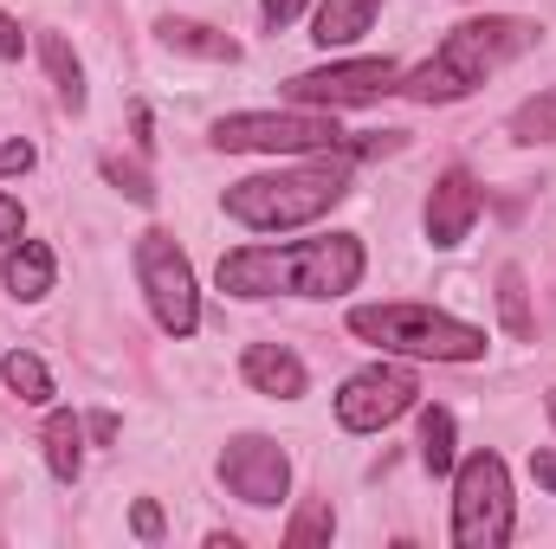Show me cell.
I'll return each mask as SVG.
<instances>
[{
  "instance_id": "obj_26",
  "label": "cell",
  "mask_w": 556,
  "mask_h": 549,
  "mask_svg": "<svg viewBox=\"0 0 556 549\" xmlns=\"http://www.w3.org/2000/svg\"><path fill=\"white\" fill-rule=\"evenodd\" d=\"M39 155H33V142H0V175H26Z\"/></svg>"
},
{
  "instance_id": "obj_10",
  "label": "cell",
  "mask_w": 556,
  "mask_h": 549,
  "mask_svg": "<svg viewBox=\"0 0 556 549\" xmlns=\"http://www.w3.org/2000/svg\"><path fill=\"white\" fill-rule=\"evenodd\" d=\"M220 485L240 505L273 511V505H285V491H291V459H285V446L266 439V433H233L220 446Z\"/></svg>"
},
{
  "instance_id": "obj_19",
  "label": "cell",
  "mask_w": 556,
  "mask_h": 549,
  "mask_svg": "<svg viewBox=\"0 0 556 549\" xmlns=\"http://www.w3.org/2000/svg\"><path fill=\"white\" fill-rule=\"evenodd\" d=\"M420 465L433 478H446L459 465V446H453V413L446 408H420Z\"/></svg>"
},
{
  "instance_id": "obj_3",
  "label": "cell",
  "mask_w": 556,
  "mask_h": 549,
  "mask_svg": "<svg viewBox=\"0 0 556 549\" xmlns=\"http://www.w3.org/2000/svg\"><path fill=\"white\" fill-rule=\"evenodd\" d=\"M350 162L356 155H317V162H298V168H273V175H247L220 194L227 220L253 227V233H291V227H311L324 220L330 207L350 201Z\"/></svg>"
},
{
  "instance_id": "obj_8",
  "label": "cell",
  "mask_w": 556,
  "mask_h": 549,
  "mask_svg": "<svg viewBox=\"0 0 556 549\" xmlns=\"http://www.w3.org/2000/svg\"><path fill=\"white\" fill-rule=\"evenodd\" d=\"M402 85V65L395 59H343V65H317V72H298L285 85V98L298 111H356V104H376Z\"/></svg>"
},
{
  "instance_id": "obj_25",
  "label": "cell",
  "mask_w": 556,
  "mask_h": 549,
  "mask_svg": "<svg viewBox=\"0 0 556 549\" xmlns=\"http://www.w3.org/2000/svg\"><path fill=\"white\" fill-rule=\"evenodd\" d=\"M130 531H137L142 544H155V537H162V511H155L149 498H137V511H130Z\"/></svg>"
},
{
  "instance_id": "obj_17",
  "label": "cell",
  "mask_w": 556,
  "mask_h": 549,
  "mask_svg": "<svg viewBox=\"0 0 556 549\" xmlns=\"http://www.w3.org/2000/svg\"><path fill=\"white\" fill-rule=\"evenodd\" d=\"M155 33H162V46H168V52H194V59H240V46H233L227 33H214V26H201V20H162Z\"/></svg>"
},
{
  "instance_id": "obj_30",
  "label": "cell",
  "mask_w": 556,
  "mask_h": 549,
  "mask_svg": "<svg viewBox=\"0 0 556 549\" xmlns=\"http://www.w3.org/2000/svg\"><path fill=\"white\" fill-rule=\"evenodd\" d=\"M85 433H91L98 446H111V439H117V413H91V420H85Z\"/></svg>"
},
{
  "instance_id": "obj_13",
  "label": "cell",
  "mask_w": 556,
  "mask_h": 549,
  "mask_svg": "<svg viewBox=\"0 0 556 549\" xmlns=\"http://www.w3.org/2000/svg\"><path fill=\"white\" fill-rule=\"evenodd\" d=\"M376 13H382V0H317L311 39H317L324 52H343V46H356V39L376 26Z\"/></svg>"
},
{
  "instance_id": "obj_5",
  "label": "cell",
  "mask_w": 556,
  "mask_h": 549,
  "mask_svg": "<svg viewBox=\"0 0 556 549\" xmlns=\"http://www.w3.org/2000/svg\"><path fill=\"white\" fill-rule=\"evenodd\" d=\"M214 149L227 155H350L337 111H240L214 124Z\"/></svg>"
},
{
  "instance_id": "obj_4",
  "label": "cell",
  "mask_w": 556,
  "mask_h": 549,
  "mask_svg": "<svg viewBox=\"0 0 556 549\" xmlns=\"http://www.w3.org/2000/svg\"><path fill=\"white\" fill-rule=\"evenodd\" d=\"M350 330L408 362H479L485 356V330L466 317H446L433 304H356Z\"/></svg>"
},
{
  "instance_id": "obj_6",
  "label": "cell",
  "mask_w": 556,
  "mask_h": 549,
  "mask_svg": "<svg viewBox=\"0 0 556 549\" xmlns=\"http://www.w3.org/2000/svg\"><path fill=\"white\" fill-rule=\"evenodd\" d=\"M511 472L498 452H472L453 465V544L459 549H505L511 544Z\"/></svg>"
},
{
  "instance_id": "obj_23",
  "label": "cell",
  "mask_w": 556,
  "mask_h": 549,
  "mask_svg": "<svg viewBox=\"0 0 556 549\" xmlns=\"http://www.w3.org/2000/svg\"><path fill=\"white\" fill-rule=\"evenodd\" d=\"M104 181H117V188H124L137 207H149V201H155V188H149V175H142L137 162H117V155H104Z\"/></svg>"
},
{
  "instance_id": "obj_14",
  "label": "cell",
  "mask_w": 556,
  "mask_h": 549,
  "mask_svg": "<svg viewBox=\"0 0 556 549\" xmlns=\"http://www.w3.org/2000/svg\"><path fill=\"white\" fill-rule=\"evenodd\" d=\"M7 291L20 297V304H39L46 291H52V278H59V259H52V246L46 240H13V253H7Z\"/></svg>"
},
{
  "instance_id": "obj_27",
  "label": "cell",
  "mask_w": 556,
  "mask_h": 549,
  "mask_svg": "<svg viewBox=\"0 0 556 549\" xmlns=\"http://www.w3.org/2000/svg\"><path fill=\"white\" fill-rule=\"evenodd\" d=\"M260 13H266V26H273V33H285V26L304 13V0H260Z\"/></svg>"
},
{
  "instance_id": "obj_2",
  "label": "cell",
  "mask_w": 556,
  "mask_h": 549,
  "mask_svg": "<svg viewBox=\"0 0 556 549\" xmlns=\"http://www.w3.org/2000/svg\"><path fill=\"white\" fill-rule=\"evenodd\" d=\"M538 20H518V13H479V20H459L440 46H433V59H420L415 72H402V98L408 104H459V98H472L492 72H505L518 52H531L538 46Z\"/></svg>"
},
{
  "instance_id": "obj_16",
  "label": "cell",
  "mask_w": 556,
  "mask_h": 549,
  "mask_svg": "<svg viewBox=\"0 0 556 549\" xmlns=\"http://www.w3.org/2000/svg\"><path fill=\"white\" fill-rule=\"evenodd\" d=\"M39 59H46V72H52L59 104L78 117V111H85V65H78V52L65 46V33H39Z\"/></svg>"
},
{
  "instance_id": "obj_18",
  "label": "cell",
  "mask_w": 556,
  "mask_h": 549,
  "mask_svg": "<svg viewBox=\"0 0 556 549\" xmlns=\"http://www.w3.org/2000/svg\"><path fill=\"white\" fill-rule=\"evenodd\" d=\"M0 382H7L26 408H52V395H59V388H52V375H46V362H39L33 349H13V356L0 362Z\"/></svg>"
},
{
  "instance_id": "obj_31",
  "label": "cell",
  "mask_w": 556,
  "mask_h": 549,
  "mask_svg": "<svg viewBox=\"0 0 556 549\" xmlns=\"http://www.w3.org/2000/svg\"><path fill=\"white\" fill-rule=\"evenodd\" d=\"M544 408H551V420H556V388H551V395H544Z\"/></svg>"
},
{
  "instance_id": "obj_24",
  "label": "cell",
  "mask_w": 556,
  "mask_h": 549,
  "mask_svg": "<svg viewBox=\"0 0 556 549\" xmlns=\"http://www.w3.org/2000/svg\"><path fill=\"white\" fill-rule=\"evenodd\" d=\"M20 233H26V207H20V201L0 188V246H13Z\"/></svg>"
},
{
  "instance_id": "obj_28",
  "label": "cell",
  "mask_w": 556,
  "mask_h": 549,
  "mask_svg": "<svg viewBox=\"0 0 556 549\" xmlns=\"http://www.w3.org/2000/svg\"><path fill=\"white\" fill-rule=\"evenodd\" d=\"M531 478H538L544 491H556V446H538V452H531Z\"/></svg>"
},
{
  "instance_id": "obj_22",
  "label": "cell",
  "mask_w": 556,
  "mask_h": 549,
  "mask_svg": "<svg viewBox=\"0 0 556 549\" xmlns=\"http://www.w3.org/2000/svg\"><path fill=\"white\" fill-rule=\"evenodd\" d=\"M498 310H505V330L511 336H538V317H531V297H525V272L518 266L498 272Z\"/></svg>"
},
{
  "instance_id": "obj_29",
  "label": "cell",
  "mask_w": 556,
  "mask_h": 549,
  "mask_svg": "<svg viewBox=\"0 0 556 549\" xmlns=\"http://www.w3.org/2000/svg\"><path fill=\"white\" fill-rule=\"evenodd\" d=\"M20 52H26V33H20V20L0 13V59H20Z\"/></svg>"
},
{
  "instance_id": "obj_7",
  "label": "cell",
  "mask_w": 556,
  "mask_h": 549,
  "mask_svg": "<svg viewBox=\"0 0 556 549\" xmlns=\"http://www.w3.org/2000/svg\"><path fill=\"white\" fill-rule=\"evenodd\" d=\"M137 284H142V297H149V317H155L162 336L188 343V336L201 330V284H194V266L181 259V246H175L162 227L137 233Z\"/></svg>"
},
{
  "instance_id": "obj_1",
  "label": "cell",
  "mask_w": 556,
  "mask_h": 549,
  "mask_svg": "<svg viewBox=\"0 0 556 549\" xmlns=\"http://www.w3.org/2000/svg\"><path fill=\"white\" fill-rule=\"evenodd\" d=\"M363 240L324 233V240H285V246H240L220 259V291L233 297H343L363 284Z\"/></svg>"
},
{
  "instance_id": "obj_12",
  "label": "cell",
  "mask_w": 556,
  "mask_h": 549,
  "mask_svg": "<svg viewBox=\"0 0 556 549\" xmlns=\"http://www.w3.org/2000/svg\"><path fill=\"white\" fill-rule=\"evenodd\" d=\"M240 375H247L253 395H273V401H298V395L311 388V369H304L285 343H253V349L240 356Z\"/></svg>"
},
{
  "instance_id": "obj_9",
  "label": "cell",
  "mask_w": 556,
  "mask_h": 549,
  "mask_svg": "<svg viewBox=\"0 0 556 549\" xmlns=\"http://www.w3.org/2000/svg\"><path fill=\"white\" fill-rule=\"evenodd\" d=\"M415 401H420L415 369H402V362H369V369H356V375L337 388V426H343V433H382L389 420H402Z\"/></svg>"
},
{
  "instance_id": "obj_15",
  "label": "cell",
  "mask_w": 556,
  "mask_h": 549,
  "mask_svg": "<svg viewBox=\"0 0 556 549\" xmlns=\"http://www.w3.org/2000/svg\"><path fill=\"white\" fill-rule=\"evenodd\" d=\"M46 465H52L59 485H78V472H85V420L78 413L46 420Z\"/></svg>"
},
{
  "instance_id": "obj_11",
  "label": "cell",
  "mask_w": 556,
  "mask_h": 549,
  "mask_svg": "<svg viewBox=\"0 0 556 549\" xmlns=\"http://www.w3.org/2000/svg\"><path fill=\"white\" fill-rule=\"evenodd\" d=\"M479 207H485V194H479V181H472V168H446L433 188H427V240H433V253H453L466 233H472V220H479Z\"/></svg>"
},
{
  "instance_id": "obj_20",
  "label": "cell",
  "mask_w": 556,
  "mask_h": 549,
  "mask_svg": "<svg viewBox=\"0 0 556 549\" xmlns=\"http://www.w3.org/2000/svg\"><path fill=\"white\" fill-rule=\"evenodd\" d=\"M330 537H337V511H330V498L298 505V518L285 524V549H324Z\"/></svg>"
},
{
  "instance_id": "obj_21",
  "label": "cell",
  "mask_w": 556,
  "mask_h": 549,
  "mask_svg": "<svg viewBox=\"0 0 556 549\" xmlns=\"http://www.w3.org/2000/svg\"><path fill=\"white\" fill-rule=\"evenodd\" d=\"M511 142H525V149L531 142H556V85L511 111Z\"/></svg>"
}]
</instances>
